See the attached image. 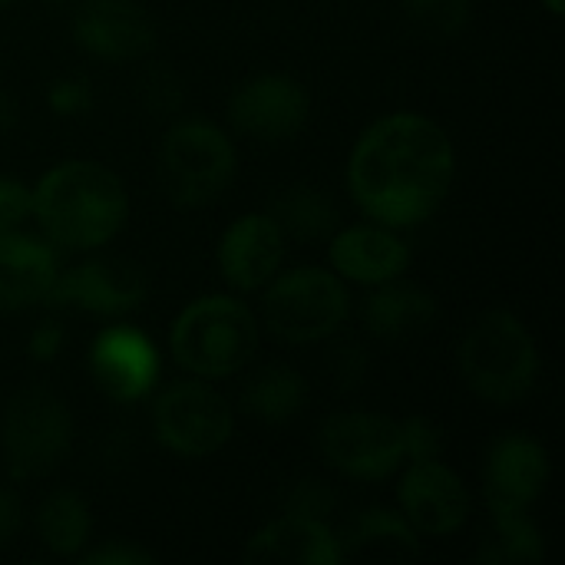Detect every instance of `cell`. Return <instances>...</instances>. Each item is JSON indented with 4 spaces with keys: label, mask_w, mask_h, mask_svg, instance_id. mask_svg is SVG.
<instances>
[{
    "label": "cell",
    "mask_w": 565,
    "mask_h": 565,
    "mask_svg": "<svg viewBox=\"0 0 565 565\" xmlns=\"http://www.w3.org/2000/svg\"><path fill=\"white\" fill-rule=\"evenodd\" d=\"M457 175V152L440 122L401 109L374 119L348 156V195L387 228L424 225L447 199Z\"/></svg>",
    "instance_id": "cell-1"
},
{
    "label": "cell",
    "mask_w": 565,
    "mask_h": 565,
    "mask_svg": "<svg viewBox=\"0 0 565 565\" xmlns=\"http://www.w3.org/2000/svg\"><path fill=\"white\" fill-rule=\"evenodd\" d=\"M33 218L53 248L96 252L122 232L129 195L109 166L96 159H63L40 175Z\"/></svg>",
    "instance_id": "cell-2"
},
{
    "label": "cell",
    "mask_w": 565,
    "mask_h": 565,
    "mask_svg": "<svg viewBox=\"0 0 565 565\" xmlns=\"http://www.w3.org/2000/svg\"><path fill=\"white\" fill-rule=\"evenodd\" d=\"M457 367L463 384L493 407L526 401L540 381V344L513 311H487L460 341Z\"/></svg>",
    "instance_id": "cell-3"
},
{
    "label": "cell",
    "mask_w": 565,
    "mask_h": 565,
    "mask_svg": "<svg viewBox=\"0 0 565 565\" xmlns=\"http://www.w3.org/2000/svg\"><path fill=\"white\" fill-rule=\"evenodd\" d=\"M169 351L192 377H232L248 367L258 351V318L235 295H202L172 321Z\"/></svg>",
    "instance_id": "cell-4"
},
{
    "label": "cell",
    "mask_w": 565,
    "mask_h": 565,
    "mask_svg": "<svg viewBox=\"0 0 565 565\" xmlns=\"http://www.w3.org/2000/svg\"><path fill=\"white\" fill-rule=\"evenodd\" d=\"M159 182L172 205L205 209L235 179L238 152L232 136L202 116L172 119L159 142Z\"/></svg>",
    "instance_id": "cell-5"
},
{
    "label": "cell",
    "mask_w": 565,
    "mask_h": 565,
    "mask_svg": "<svg viewBox=\"0 0 565 565\" xmlns=\"http://www.w3.org/2000/svg\"><path fill=\"white\" fill-rule=\"evenodd\" d=\"M262 291L265 328L285 344H318L331 338L351 315L348 281L331 268H291L275 275Z\"/></svg>",
    "instance_id": "cell-6"
},
{
    "label": "cell",
    "mask_w": 565,
    "mask_h": 565,
    "mask_svg": "<svg viewBox=\"0 0 565 565\" xmlns=\"http://www.w3.org/2000/svg\"><path fill=\"white\" fill-rule=\"evenodd\" d=\"M76 424L63 397L46 387H23L10 397L0 424L3 463L13 480L50 477L73 450Z\"/></svg>",
    "instance_id": "cell-7"
},
{
    "label": "cell",
    "mask_w": 565,
    "mask_h": 565,
    "mask_svg": "<svg viewBox=\"0 0 565 565\" xmlns=\"http://www.w3.org/2000/svg\"><path fill=\"white\" fill-rule=\"evenodd\" d=\"M156 440L185 460H205L218 454L235 434V414L228 401L202 377L169 384L152 407Z\"/></svg>",
    "instance_id": "cell-8"
},
{
    "label": "cell",
    "mask_w": 565,
    "mask_h": 565,
    "mask_svg": "<svg viewBox=\"0 0 565 565\" xmlns=\"http://www.w3.org/2000/svg\"><path fill=\"white\" fill-rule=\"evenodd\" d=\"M321 457L351 480H387L404 467L401 420L377 411H338L321 424Z\"/></svg>",
    "instance_id": "cell-9"
},
{
    "label": "cell",
    "mask_w": 565,
    "mask_h": 565,
    "mask_svg": "<svg viewBox=\"0 0 565 565\" xmlns=\"http://www.w3.org/2000/svg\"><path fill=\"white\" fill-rule=\"evenodd\" d=\"M149 281L146 271L126 258L93 255L56 275L43 305L83 311L96 318H122L146 305Z\"/></svg>",
    "instance_id": "cell-10"
},
{
    "label": "cell",
    "mask_w": 565,
    "mask_h": 565,
    "mask_svg": "<svg viewBox=\"0 0 565 565\" xmlns=\"http://www.w3.org/2000/svg\"><path fill=\"white\" fill-rule=\"evenodd\" d=\"M311 113V96L288 73H258L238 83L228 96V122L255 142L295 139Z\"/></svg>",
    "instance_id": "cell-11"
},
{
    "label": "cell",
    "mask_w": 565,
    "mask_h": 565,
    "mask_svg": "<svg viewBox=\"0 0 565 565\" xmlns=\"http://www.w3.org/2000/svg\"><path fill=\"white\" fill-rule=\"evenodd\" d=\"M401 516L420 536H454L470 520V490L440 457L407 460L397 483Z\"/></svg>",
    "instance_id": "cell-12"
},
{
    "label": "cell",
    "mask_w": 565,
    "mask_h": 565,
    "mask_svg": "<svg viewBox=\"0 0 565 565\" xmlns=\"http://www.w3.org/2000/svg\"><path fill=\"white\" fill-rule=\"evenodd\" d=\"M159 371V351L139 328H106L89 348V377L113 404H139L142 397H149Z\"/></svg>",
    "instance_id": "cell-13"
},
{
    "label": "cell",
    "mask_w": 565,
    "mask_h": 565,
    "mask_svg": "<svg viewBox=\"0 0 565 565\" xmlns=\"http://www.w3.org/2000/svg\"><path fill=\"white\" fill-rule=\"evenodd\" d=\"M73 40L106 63L142 60L156 46V23L136 0H83L73 10Z\"/></svg>",
    "instance_id": "cell-14"
},
{
    "label": "cell",
    "mask_w": 565,
    "mask_h": 565,
    "mask_svg": "<svg viewBox=\"0 0 565 565\" xmlns=\"http://www.w3.org/2000/svg\"><path fill=\"white\" fill-rule=\"evenodd\" d=\"M550 483L546 447L520 430L500 434L483 463V497L490 513L500 510H533Z\"/></svg>",
    "instance_id": "cell-15"
},
{
    "label": "cell",
    "mask_w": 565,
    "mask_h": 565,
    "mask_svg": "<svg viewBox=\"0 0 565 565\" xmlns=\"http://www.w3.org/2000/svg\"><path fill=\"white\" fill-rule=\"evenodd\" d=\"M285 232L268 212L238 215L218 238V271L228 288L252 295L262 291L285 262Z\"/></svg>",
    "instance_id": "cell-16"
},
{
    "label": "cell",
    "mask_w": 565,
    "mask_h": 565,
    "mask_svg": "<svg viewBox=\"0 0 565 565\" xmlns=\"http://www.w3.org/2000/svg\"><path fill=\"white\" fill-rule=\"evenodd\" d=\"M331 271L354 285H384L401 278L411 268V248L401 238L397 228H387L381 222H361V225H338L328 245Z\"/></svg>",
    "instance_id": "cell-17"
},
{
    "label": "cell",
    "mask_w": 565,
    "mask_h": 565,
    "mask_svg": "<svg viewBox=\"0 0 565 565\" xmlns=\"http://www.w3.org/2000/svg\"><path fill=\"white\" fill-rule=\"evenodd\" d=\"M60 275V248L43 235L3 232L0 235V315H17L46 301Z\"/></svg>",
    "instance_id": "cell-18"
},
{
    "label": "cell",
    "mask_w": 565,
    "mask_h": 565,
    "mask_svg": "<svg viewBox=\"0 0 565 565\" xmlns=\"http://www.w3.org/2000/svg\"><path fill=\"white\" fill-rule=\"evenodd\" d=\"M245 559L275 565H344L338 533L328 526V520H311L295 513H281L268 520L248 540Z\"/></svg>",
    "instance_id": "cell-19"
},
{
    "label": "cell",
    "mask_w": 565,
    "mask_h": 565,
    "mask_svg": "<svg viewBox=\"0 0 565 565\" xmlns=\"http://www.w3.org/2000/svg\"><path fill=\"white\" fill-rule=\"evenodd\" d=\"M341 563L367 559V563H411L424 556L420 533L394 510H361L341 533Z\"/></svg>",
    "instance_id": "cell-20"
},
{
    "label": "cell",
    "mask_w": 565,
    "mask_h": 565,
    "mask_svg": "<svg viewBox=\"0 0 565 565\" xmlns=\"http://www.w3.org/2000/svg\"><path fill=\"white\" fill-rule=\"evenodd\" d=\"M364 328L381 341H404L427 331L437 321V298L411 281H384L364 298Z\"/></svg>",
    "instance_id": "cell-21"
},
{
    "label": "cell",
    "mask_w": 565,
    "mask_h": 565,
    "mask_svg": "<svg viewBox=\"0 0 565 565\" xmlns=\"http://www.w3.org/2000/svg\"><path fill=\"white\" fill-rule=\"evenodd\" d=\"M265 212L278 222L285 238H298V242H324L341 225V212L334 199L311 182H295L281 189Z\"/></svg>",
    "instance_id": "cell-22"
},
{
    "label": "cell",
    "mask_w": 565,
    "mask_h": 565,
    "mask_svg": "<svg viewBox=\"0 0 565 565\" xmlns=\"http://www.w3.org/2000/svg\"><path fill=\"white\" fill-rule=\"evenodd\" d=\"M308 404V381L288 364H268L248 377L242 387V411L262 424L281 427L295 420Z\"/></svg>",
    "instance_id": "cell-23"
},
{
    "label": "cell",
    "mask_w": 565,
    "mask_h": 565,
    "mask_svg": "<svg viewBox=\"0 0 565 565\" xmlns=\"http://www.w3.org/2000/svg\"><path fill=\"white\" fill-rule=\"evenodd\" d=\"M36 536L53 556H79L93 536V510L76 490H53L36 507Z\"/></svg>",
    "instance_id": "cell-24"
},
{
    "label": "cell",
    "mask_w": 565,
    "mask_h": 565,
    "mask_svg": "<svg viewBox=\"0 0 565 565\" xmlns=\"http://www.w3.org/2000/svg\"><path fill=\"white\" fill-rule=\"evenodd\" d=\"M493 516V540L480 546L477 559L490 565H526L546 559V540L530 510H500Z\"/></svg>",
    "instance_id": "cell-25"
},
{
    "label": "cell",
    "mask_w": 565,
    "mask_h": 565,
    "mask_svg": "<svg viewBox=\"0 0 565 565\" xmlns=\"http://www.w3.org/2000/svg\"><path fill=\"white\" fill-rule=\"evenodd\" d=\"M404 17L427 36H460L470 26L473 3L470 0H401Z\"/></svg>",
    "instance_id": "cell-26"
},
{
    "label": "cell",
    "mask_w": 565,
    "mask_h": 565,
    "mask_svg": "<svg viewBox=\"0 0 565 565\" xmlns=\"http://www.w3.org/2000/svg\"><path fill=\"white\" fill-rule=\"evenodd\" d=\"M139 103L156 119H175L185 109V83L169 63H149L139 76Z\"/></svg>",
    "instance_id": "cell-27"
},
{
    "label": "cell",
    "mask_w": 565,
    "mask_h": 565,
    "mask_svg": "<svg viewBox=\"0 0 565 565\" xmlns=\"http://www.w3.org/2000/svg\"><path fill=\"white\" fill-rule=\"evenodd\" d=\"M338 510V497L334 490L318 480V477H301L295 480L285 497H281V513H295V516H311V520H328Z\"/></svg>",
    "instance_id": "cell-28"
},
{
    "label": "cell",
    "mask_w": 565,
    "mask_h": 565,
    "mask_svg": "<svg viewBox=\"0 0 565 565\" xmlns=\"http://www.w3.org/2000/svg\"><path fill=\"white\" fill-rule=\"evenodd\" d=\"M96 96H93V83L79 73H66V76H56L46 89V106L53 116L60 119H76V116H86L93 109Z\"/></svg>",
    "instance_id": "cell-29"
},
{
    "label": "cell",
    "mask_w": 565,
    "mask_h": 565,
    "mask_svg": "<svg viewBox=\"0 0 565 565\" xmlns=\"http://www.w3.org/2000/svg\"><path fill=\"white\" fill-rule=\"evenodd\" d=\"M401 440H404V463L444 457V447H447L440 424L424 414H411L407 420H401Z\"/></svg>",
    "instance_id": "cell-30"
},
{
    "label": "cell",
    "mask_w": 565,
    "mask_h": 565,
    "mask_svg": "<svg viewBox=\"0 0 565 565\" xmlns=\"http://www.w3.org/2000/svg\"><path fill=\"white\" fill-rule=\"evenodd\" d=\"M33 218V189L20 179L0 175V235L17 232Z\"/></svg>",
    "instance_id": "cell-31"
},
{
    "label": "cell",
    "mask_w": 565,
    "mask_h": 565,
    "mask_svg": "<svg viewBox=\"0 0 565 565\" xmlns=\"http://www.w3.org/2000/svg\"><path fill=\"white\" fill-rule=\"evenodd\" d=\"M367 371H371V358H367V348L364 344H354V341L351 344H341L328 358V374L334 377V384L341 391L361 387L364 377H367Z\"/></svg>",
    "instance_id": "cell-32"
},
{
    "label": "cell",
    "mask_w": 565,
    "mask_h": 565,
    "mask_svg": "<svg viewBox=\"0 0 565 565\" xmlns=\"http://www.w3.org/2000/svg\"><path fill=\"white\" fill-rule=\"evenodd\" d=\"M83 565H152L156 553H149L146 546L132 543V540H106L99 546H86L79 553Z\"/></svg>",
    "instance_id": "cell-33"
},
{
    "label": "cell",
    "mask_w": 565,
    "mask_h": 565,
    "mask_svg": "<svg viewBox=\"0 0 565 565\" xmlns=\"http://www.w3.org/2000/svg\"><path fill=\"white\" fill-rule=\"evenodd\" d=\"M63 341H66L63 324L50 318V321H43V324H36V328L30 331V338H26V354H30L33 364H53V361L60 358V351H63Z\"/></svg>",
    "instance_id": "cell-34"
},
{
    "label": "cell",
    "mask_w": 565,
    "mask_h": 565,
    "mask_svg": "<svg viewBox=\"0 0 565 565\" xmlns=\"http://www.w3.org/2000/svg\"><path fill=\"white\" fill-rule=\"evenodd\" d=\"M20 526H23V503H20L17 490L0 487V550L17 540Z\"/></svg>",
    "instance_id": "cell-35"
},
{
    "label": "cell",
    "mask_w": 565,
    "mask_h": 565,
    "mask_svg": "<svg viewBox=\"0 0 565 565\" xmlns=\"http://www.w3.org/2000/svg\"><path fill=\"white\" fill-rule=\"evenodd\" d=\"M17 122H20V106H17V99L0 86V132L17 129Z\"/></svg>",
    "instance_id": "cell-36"
},
{
    "label": "cell",
    "mask_w": 565,
    "mask_h": 565,
    "mask_svg": "<svg viewBox=\"0 0 565 565\" xmlns=\"http://www.w3.org/2000/svg\"><path fill=\"white\" fill-rule=\"evenodd\" d=\"M543 7H546L553 17H563L565 13V0H543Z\"/></svg>",
    "instance_id": "cell-37"
},
{
    "label": "cell",
    "mask_w": 565,
    "mask_h": 565,
    "mask_svg": "<svg viewBox=\"0 0 565 565\" xmlns=\"http://www.w3.org/2000/svg\"><path fill=\"white\" fill-rule=\"evenodd\" d=\"M50 10H63V7H70V0H43Z\"/></svg>",
    "instance_id": "cell-38"
},
{
    "label": "cell",
    "mask_w": 565,
    "mask_h": 565,
    "mask_svg": "<svg viewBox=\"0 0 565 565\" xmlns=\"http://www.w3.org/2000/svg\"><path fill=\"white\" fill-rule=\"evenodd\" d=\"M10 3H17V0H0V10H3V7H10Z\"/></svg>",
    "instance_id": "cell-39"
}]
</instances>
